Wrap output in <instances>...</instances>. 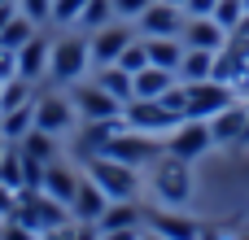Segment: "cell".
<instances>
[{"label": "cell", "instance_id": "6da1fadb", "mask_svg": "<svg viewBox=\"0 0 249 240\" xmlns=\"http://www.w3.org/2000/svg\"><path fill=\"white\" fill-rule=\"evenodd\" d=\"M149 188L162 206L171 210H184L193 201V162L175 157V153H162L153 166H149Z\"/></svg>", "mask_w": 249, "mask_h": 240}, {"label": "cell", "instance_id": "7a4b0ae2", "mask_svg": "<svg viewBox=\"0 0 249 240\" xmlns=\"http://www.w3.org/2000/svg\"><path fill=\"white\" fill-rule=\"evenodd\" d=\"M92 70V44H88V31L83 35H61L53 39V52H48V79L70 87L79 79H88Z\"/></svg>", "mask_w": 249, "mask_h": 240}, {"label": "cell", "instance_id": "3957f363", "mask_svg": "<svg viewBox=\"0 0 249 240\" xmlns=\"http://www.w3.org/2000/svg\"><path fill=\"white\" fill-rule=\"evenodd\" d=\"M83 171L105 188V197H109V201H136V192H140V171H136V166H127V162L105 157V153H92V157L83 162Z\"/></svg>", "mask_w": 249, "mask_h": 240}, {"label": "cell", "instance_id": "277c9868", "mask_svg": "<svg viewBox=\"0 0 249 240\" xmlns=\"http://www.w3.org/2000/svg\"><path fill=\"white\" fill-rule=\"evenodd\" d=\"M101 153H105V157H114V162H127V166L144 171V166H153V162L166 153V140H162V136H144V131L123 127V131H118Z\"/></svg>", "mask_w": 249, "mask_h": 240}, {"label": "cell", "instance_id": "5b68a950", "mask_svg": "<svg viewBox=\"0 0 249 240\" xmlns=\"http://www.w3.org/2000/svg\"><path fill=\"white\" fill-rule=\"evenodd\" d=\"M123 122L131 127V131H144V136H171L184 118L175 114V109H166L162 101H149V96H131L127 105H123Z\"/></svg>", "mask_w": 249, "mask_h": 240}, {"label": "cell", "instance_id": "8992f818", "mask_svg": "<svg viewBox=\"0 0 249 240\" xmlns=\"http://www.w3.org/2000/svg\"><path fill=\"white\" fill-rule=\"evenodd\" d=\"M140 31H136V22H105V26H96V31H88V44H92V66H109V61H118L123 57V48L136 39Z\"/></svg>", "mask_w": 249, "mask_h": 240}, {"label": "cell", "instance_id": "52a82bcc", "mask_svg": "<svg viewBox=\"0 0 249 240\" xmlns=\"http://www.w3.org/2000/svg\"><path fill=\"white\" fill-rule=\"evenodd\" d=\"M74 122H79V109H74L70 92H44V96H35V127L39 131L66 136Z\"/></svg>", "mask_w": 249, "mask_h": 240}, {"label": "cell", "instance_id": "ba28073f", "mask_svg": "<svg viewBox=\"0 0 249 240\" xmlns=\"http://www.w3.org/2000/svg\"><path fill=\"white\" fill-rule=\"evenodd\" d=\"M214 149V136H210V122L206 118H184L171 136H166V153L184 157V162H197Z\"/></svg>", "mask_w": 249, "mask_h": 240}, {"label": "cell", "instance_id": "9c48e42d", "mask_svg": "<svg viewBox=\"0 0 249 240\" xmlns=\"http://www.w3.org/2000/svg\"><path fill=\"white\" fill-rule=\"evenodd\" d=\"M241 92L232 87V83H219L214 74L210 79H197V83H188V118H214L223 105H232Z\"/></svg>", "mask_w": 249, "mask_h": 240}, {"label": "cell", "instance_id": "30bf717a", "mask_svg": "<svg viewBox=\"0 0 249 240\" xmlns=\"http://www.w3.org/2000/svg\"><path fill=\"white\" fill-rule=\"evenodd\" d=\"M70 101H74V109H79V122H83V118H118V114H123V101L109 96L96 79L70 83Z\"/></svg>", "mask_w": 249, "mask_h": 240}, {"label": "cell", "instance_id": "8fae6325", "mask_svg": "<svg viewBox=\"0 0 249 240\" xmlns=\"http://www.w3.org/2000/svg\"><path fill=\"white\" fill-rule=\"evenodd\" d=\"M184 22H188V9L175 4V0H153L140 17H136V31L140 35H184Z\"/></svg>", "mask_w": 249, "mask_h": 240}, {"label": "cell", "instance_id": "7c38bea8", "mask_svg": "<svg viewBox=\"0 0 249 240\" xmlns=\"http://www.w3.org/2000/svg\"><path fill=\"white\" fill-rule=\"evenodd\" d=\"M105 206H109L105 188H101L92 175H83V179H79V188H74V201H70V219H74L83 232H92V223L105 214Z\"/></svg>", "mask_w": 249, "mask_h": 240}, {"label": "cell", "instance_id": "4fadbf2b", "mask_svg": "<svg viewBox=\"0 0 249 240\" xmlns=\"http://www.w3.org/2000/svg\"><path fill=\"white\" fill-rule=\"evenodd\" d=\"M140 227H144L140 206H131V201H109L105 214L92 223V236H131V232H140Z\"/></svg>", "mask_w": 249, "mask_h": 240}, {"label": "cell", "instance_id": "5bb4252c", "mask_svg": "<svg viewBox=\"0 0 249 240\" xmlns=\"http://www.w3.org/2000/svg\"><path fill=\"white\" fill-rule=\"evenodd\" d=\"M245 118H249V105L241 101V96H236L232 105H223L214 118H206V122H210V136H214V144H219V149H232V144H241Z\"/></svg>", "mask_w": 249, "mask_h": 240}, {"label": "cell", "instance_id": "9a60e30c", "mask_svg": "<svg viewBox=\"0 0 249 240\" xmlns=\"http://www.w3.org/2000/svg\"><path fill=\"white\" fill-rule=\"evenodd\" d=\"M188 48H210V52H219L223 44H228V31L214 22V13H197V17H188L184 22V35H179Z\"/></svg>", "mask_w": 249, "mask_h": 240}, {"label": "cell", "instance_id": "2e32d148", "mask_svg": "<svg viewBox=\"0 0 249 240\" xmlns=\"http://www.w3.org/2000/svg\"><path fill=\"white\" fill-rule=\"evenodd\" d=\"M48 52H53V39L35 31V35L18 48V74L31 79V83H39V79L48 74Z\"/></svg>", "mask_w": 249, "mask_h": 240}, {"label": "cell", "instance_id": "e0dca14e", "mask_svg": "<svg viewBox=\"0 0 249 240\" xmlns=\"http://www.w3.org/2000/svg\"><path fill=\"white\" fill-rule=\"evenodd\" d=\"M79 179H83V175H79V171H74L70 162L53 157V162L44 166V184H39V188H44V192H48L53 201L70 206V201H74V188H79Z\"/></svg>", "mask_w": 249, "mask_h": 240}, {"label": "cell", "instance_id": "ac0fdd59", "mask_svg": "<svg viewBox=\"0 0 249 240\" xmlns=\"http://www.w3.org/2000/svg\"><path fill=\"white\" fill-rule=\"evenodd\" d=\"M144 227H149V232H158V236H171V240H193V236H201V223H193V219L175 214L171 206H166L162 214H149V219H144Z\"/></svg>", "mask_w": 249, "mask_h": 240}, {"label": "cell", "instance_id": "d6986e66", "mask_svg": "<svg viewBox=\"0 0 249 240\" xmlns=\"http://www.w3.org/2000/svg\"><path fill=\"white\" fill-rule=\"evenodd\" d=\"M144 44H149V61L153 66L179 70V61H184V39L179 35H144Z\"/></svg>", "mask_w": 249, "mask_h": 240}, {"label": "cell", "instance_id": "ffe728a7", "mask_svg": "<svg viewBox=\"0 0 249 240\" xmlns=\"http://www.w3.org/2000/svg\"><path fill=\"white\" fill-rule=\"evenodd\" d=\"M96 83H101L109 96H118L123 105L136 96V79H131V70H123L118 61H109V66H96Z\"/></svg>", "mask_w": 249, "mask_h": 240}, {"label": "cell", "instance_id": "44dd1931", "mask_svg": "<svg viewBox=\"0 0 249 240\" xmlns=\"http://www.w3.org/2000/svg\"><path fill=\"white\" fill-rule=\"evenodd\" d=\"M131 79H136V96L158 101V96H162V92H166L179 74H175V70H166V66H153V61H149V66H144V70H136Z\"/></svg>", "mask_w": 249, "mask_h": 240}, {"label": "cell", "instance_id": "7402d4cb", "mask_svg": "<svg viewBox=\"0 0 249 240\" xmlns=\"http://www.w3.org/2000/svg\"><path fill=\"white\" fill-rule=\"evenodd\" d=\"M31 127H35V101L13 105V109H0V136H4V140H13V144H18Z\"/></svg>", "mask_w": 249, "mask_h": 240}, {"label": "cell", "instance_id": "603a6c76", "mask_svg": "<svg viewBox=\"0 0 249 240\" xmlns=\"http://www.w3.org/2000/svg\"><path fill=\"white\" fill-rule=\"evenodd\" d=\"M175 74H179L184 83L210 79V74H214V52H210V48H188V44H184V61H179Z\"/></svg>", "mask_w": 249, "mask_h": 240}, {"label": "cell", "instance_id": "cb8c5ba5", "mask_svg": "<svg viewBox=\"0 0 249 240\" xmlns=\"http://www.w3.org/2000/svg\"><path fill=\"white\" fill-rule=\"evenodd\" d=\"M18 149H22L26 157H35V162H53V157H57V136H48V131L31 127V131L18 140Z\"/></svg>", "mask_w": 249, "mask_h": 240}, {"label": "cell", "instance_id": "d4e9b609", "mask_svg": "<svg viewBox=\"0 0 249 240\" xmlns=\"http://www.w3.org/2000/svg\"><path fill=\"white\" fill-rule=\"evenodd\" d=\"M0 184H9V188H26V162H22V149L9 140V149H4V157H0Z\"/></svg>", "mask_w": 249, "mask_h": 240}, {"label": "cell", "instance_id": "484cf974", "mask_svg": "<svg viewBox=\"0 0 249 240\" xmlns=\"http://www.w3.org/2000/svg\"><path fill=\"white\" fill-rule=\"evenodd\" d=\"M35 31H39V26H35V22H31L26 13H13V17H9V22L0 26V44L18 52V48H22V44H26V39L35 35Z\"/></svg>", "mask_w": 249, "mask_h": 240}, {"label": "cell", "instance_id": "4316f807", "mask_svg": "<svg viewBox=\"0 0 249 240\" xmlns=\"http://www.w3.org/2000/svg\"><path fill=\"white\" fill-rule=\"evenodd\" d=\"M105 22H114V0H88L74 26H79V31H96V26H105Z\"/></svg>", "mask_w": 249, "mask_h": 240}, {"label": "cell", "instance_id": "83f0119b", "mask_svg": "<svg viewBox=\"0 0 249 240\" xmlns=\"http://www.w3.org/2000/svg\"><path fill=\"white\" fill-rule=\"evenodd\" d=\"M26 101H35V96H31V79L13 74V79H4V83H0V109H13V105H26Z\"/></svg>", "mask_w": 249, "mask_h": 240}, {"label": "cell", "instance_id": "f1b7e54d", "mask_svg": "<svg viewBox=\"0 0 249 240\" xmlns=\"http://www.w3.org/2000/svg\"><path fill=\"white\" fill-rule=\"evenodd\" d=\"M118 66H123V70H131V74L149 66V44H144V35H136V39H131V44L123 48V57H118Z\"/></svg>", "mask_w": 249, "mask_h": 240}, {"label": "cell", "instance_id": "f546056e", "mask_svg": "<svg viewBox=\"0 0 249 240\" xmlns=\"http://www.w3.org/2000/svg\"><path fill=\"white\" fill-rule=\"evenodd\" d=\"M241 17H245V0H219V4H214V22H219L223 31H236Z\"/></svg>", "mask_w": 249, "mask_h": 240}, {"label": "cell", "instance_id": "4dcf8cb0", "mask_svg": "<svg viewBox=\"0 0 249 240\" xmlns=\"http://www.w3.org/2000/svg\"><path fill=\"white\" fill-rule=\"evenodd\" d=\"M83 4H88V0H53V22H57V26H74L79 13H83Z\"/></svg>", "mask_w": 249, "mask_h": 240}, {"label": "cell", "instance_id": "1f68e13d", "mask_svg": "<svg viewBox=\"0 0 249 240\" xmlns=\"http://www.w3.org/2000/svg\"><path fill=\"white\" fill-rule=\"evenodd\" d=\"M18 13H26L35 26L53 22V0H18Z\"/></svg>", "mask_w": 249, "mask_h": 240}, {"label": "cell", "instance_id": "d6a6232c", "mask_svg": "<svg viewBox=\"0 0 249 240\" xmlns=\"http://www.w3.org/2000/svg\"><path fill=\"white\" fill-rule=\"evenodd\" d=\"M153 0H114V17H127V22H136L144 9H149Z\"/></svg>", "mask_w": 249, "mask_h": 240}, {"label": "cell", "instance_id": "836d02e7", "mask_svg": "<svg viewBox=\"0 0 249 240\" xmlns=\"http://www.w3.org/2000/svg\"><path fill=\"white\" fill-rule=\"evenodd\" d=\"M18 210V188H9V184H0V219H9Z\"/></svg>", "mask_w": 249, "mask_h": 240}, {"label": "cell", "instance_id": "e575fe53", "mask_svg": "<svg viewBox=\"0 0 249 240\" xmlns=\"http://www.w3.org/2000/svg\"><path fill=\"white\" fill-rule=\"evenodd\" d=\"M214 4L219 0H188L184 9H188V17H197V13H214Z\"/></svg>", "mask_w": 249, "mask_h": 240}, {"label": "cell", "instance_id": "d590c367", "mask_svg": "<svg viewBox=\"0 0 249 240\" xmlns=\"http://www.w3.org/2000/svg\"><path fill=\"white\" fill-rule=\"evenodd\" d=\"M13 13H18V4H0V26H4V22L13 17Z\"/></svg>", "mask_w": 249, "mask_h": 240}, {"label": "cell", "instance_id": "8d00e7d4", "mask_svg": "<svg viewBox=\"0 0 249 240\" xmlns=\"http://www.w3.org/2000/svg\"><path fill=\"white\" fill-rule=\"evenodd\" d=\"M241 149H249V118H245V131H241Z\"/></svg>", "mask_w": 249, "mask_h": 240}, {"label": "cell", "instance_id": "74e56055", "mask_svg": "<svg viewBox=\"0 0 249 240\" xmlns=\"http://www.w3.org/2000/svg\"><path fill=\"white\" fill-rule=\"evenodd\" d=\"M4 149H9V140H4V136H0V157H4Z\"/></svg>", "mask_w": 249, "mask_h": 240}, {"label": "cell", "instance_id": "f35d334b", "mask_svg": "<svg viewBox=\"0 0 249 240\" xmlns=\"http://www.w3.org/2000/svg\"><path fill=\"white\" fill-rule=\"evenodd\" d=\"M245 92H249V61H245Z\"/></svg>", "mask_w": 249, "mask_h": 240}, {"label": "cell", "instance_id": "ab89813d", "mask_svg": "<svg viewBox=\"0 0 249 240\" xmlns=\"http://www.w3.org/2000/svg\"><path fill=\"white\" fill-rule=\"evenodd\" d=\"M0 4H18V0H0Z\"/></svg>", "mask_w": 249, "mask_h": 240}, {"label": "cell", "instance_id": "60d3db41", "mask_svg": "<svg viewBox=\"0 0 249 240\" xmlns=\"http://www.w3.org/2000/svg\"><path fill=\"white\" fill-rule=\"evenodd\" d=\"M175 4H188V0H175Z\"/></svg>", "mask_w": 249, "mask_h": 240}, {"label": "cell", "instance_id": "b9f144b4", "mask_svg": "<svg viewBox=\"0 0 249 240\" xmlns=\"http://www.w3.org/2000/svg\"><path fill=\"white\" fill-rule=\"evenodd\" d=\"M245 13H249V0H245Z\"/></svg>", "mask_w": 249, "mask_h": 240}, {"label": "cell", "instance_id": "7bdbcfd3", "mask_svg": "<svg viewBox=\"0 0 249 240\" xmlns=\"http://www.w3.org/2000/svg\"><path fill=\"white\" fill-rule=\"evenodd\" d=\"M245 105H249V92H245Z\"/></svg>", "mask_w": 249, "mask_h": 240}, {"label": "cell", "instance_id": "ee69618b", "mask_svg": "<svg viewBox=\"0 0 249 240\" xmlns=\"http://www.w3.org/2000/svg\"><path fill=\"white\" fill-rule=\"evenodd\" d=\"M0 223H4V219H0Z\"/></svg>", "mask_w": 249, "mask_h": 240}]
</instances>
